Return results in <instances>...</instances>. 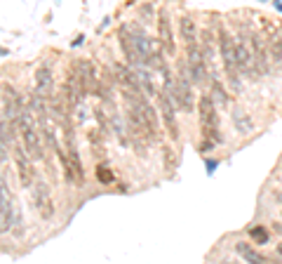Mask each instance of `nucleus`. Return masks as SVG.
Returning a JSON list of instances; mask_svg holds the SVG:
<instances>
[{
  "instance_id": "f257e3e1",
  "label": "nucleus",
  "mask_w": 282,
  "mask_h": 264,
  "mask_svg": "<svg viewBox=\"0 0 282 264\" xmlns=\"http://www.w3.org/2000/svg\"><path fill=\"white\" fill-rule=\"evenodd\" d=\"M165 92L172 97V101H174L179 109H183V111L195 109V97H193L188 71H181L176 78H172L167 71H165Z\"/></svg>"
},
{
  "instance_id": "f03ea898",
  "label": "nucleus",
  "mask_w": 282,
  "mask_h": 264,
  "mask_svg": "<svg viewBox=\"0 0 282 264\" xmlns=\"http://www.w3.org/2000/svg\"><path fill=\"white\" fill-rule=\"evenodd\" d=\"M198 116H200V127H202V135H205L207 144L205 147H212V144H221L223 137L219 132V116H216V104L209 94H202L198 104Z\"/></svg>"
},
{
  "instance_id": "7ed1b4c3",
  "label": "nucleus",
  "mask_w": 282,
  "mask_h": 264,
  "mask_svg": "<svg viewBox=\"0 0 282 264\" xmlns=\"http://www.w3.org/2000/svg\"><path fill=\"white\" fill-rule=\"evenodd\" d=\"M17 130L22 132V142H24V151H26V156L33 158V161H40V158H43V144H40V135H38V130H36L33 113H31L26 106H24L22 116H19Z\"/></svg>"
},
{
  "instance_id": "20e7f679",
  "label": "nucleus",
  "mask_w": 282,
  "mask_h": 264,
  "mask_svg": "<svg viewBox=\"0 0 282 264\" xmlns=\"http://www.w3.org/2000/svg\"><path fill=\"white\" fill-rule=\"evenodd\" d=\"M219 52H221L223 71H226V78H228L230 87L240 90V69H237V59H235V38L226 29L219 31Z\"/></svg>"
},
{
  "instance_id": "39448f33",
  "label": "nucleus",
  "mask_w": 282,
  "mask_h": 264,
  "mask_svg": "<svg viewBox=\"0 0 282 264\" xmlns=\"http://www.w3.org/2000/svg\"><path fill=\"white\" fill-rule=\"evenodd\" d=\"M0 94H3V106H5V116L3 118H5L12 127H17L19 116H22V111H24L22 97H19V92H17L12 85H8V83L0 85Z\"/></svg>"
},
{
  "instance_id": "423d86ee",
  "label": "nucleus",
  "mask_w": 282,
  "mask_h": 264,
  "mask_svg": "<svg viewBox=\"0 0 282 264\" xmlns=\"http://www.w3.org/2000/svg\"><path fill=\"white\" fill-rule=\"evenodd\" d=\"M188 52H186V66H188V78H191L193 83H205L207 78V59L202 55V50L198 45H191L186 47Z\"/></svg>"
},
{
  "instance_id": "0eeeda50",
  "label": "nucleus",
  "mask_w": 282,
  "mask_h": 264,
  "mask_svg": "<svg viewBox=\"0 0 282 264\" xmlns=\"http://www.w3.org/2000/svg\"><path fill=\"white\" fill-rule=\"evenodd\" d=\"M17 208L12 205V194H10L8 184L0 179V233H8L15 226Z\"/></svg>"
},
{
  "instance_id": "6e6552de",
  "label": "nucleus",
  "mask_w": 282,
  "mask_h": 264,
  "mask_svg": "<svg viewBox=\"0 0 282 264\" xmlns=\"http://www.w3.org/2000/svg\"><path fill=\"white\" fill-rule=\"evenodd\" d=\"M158 99H160V116H162V123H165V127H167V135L176 142V140H179V125H176V104L172 101V97H169L165 90L158 94Z\"/></svg>"
},
{
  "instance_id": "1a4fd4ad",
  "label": "nucleus",
  "mask_w": 282,
  "mask_h": 264,
  "mask_svg": "<svg viewBox=\"0 0 282 264\" xmlns=\"http://www.w3.org/2000/svg\"><path fill=\"white\" fill-rule=\"evenodd\" d=\"M158 43L160 47L167 52V55H174L176 45H174V33H172V22H169V15L165 10H160L158 15Z\"/></svg>"
},
{
  "instance_id": "9d476101",
  "label": "nucleus",
  "mask_w": 282,
  "mask_h": 264,
  "mask_svg": "<svg viewBox=\"0 0 282 264\" xmlns=\"http://www.w3.org/2000/svg\"><path fill=\"white\" fill-rule=\"evenodd\" d=\"M33 205L40 212V217H52L54 215V205H52V196H50V187L45 182H36L33 187Z\"/></svg>"
},
{
  "instance_id": "9b49d317",
  "label": "nucleus",
  "mask_w": 282,
  "mask_h": 264,
  "mask_svg": "<svg viewBox=\"0 0 282 264\" xmlns=\"http://www.w3.org/2000/svg\"><path fill=\"white\" fill-rule=\"evenodd\" d=\"M235 59H237V69H240V76H256V66H254V55L249 43H242V40L235 38Z\"/></svg>"
},
{
  "instance_id": "f8f14e48",
  "label": "nucleus",
  "mask_w": 282,
  "mask_h": 264,
  "mask_svg": "<svg viewBox=\"0 0 282 264\" xmlns=\"http://www.w3.org/2000/svg\"><path fill=\"white\" fill-rule=\"evenodd\" d=\"M61 163H64V175H66V179L76 182V184H80V182L85 179L80 158H78V154L73 151V149H71L69 154H61Z\"/></svg>"
},
{
  "instance_id": "ddd939ff",
  "label": "nucleus",
  "mask_w": 282,
  "mask_h": 264,
  "mask_svg": "<svg viewBox=\"0 0 282 264\" xmlns=\"http://www.w3.org/2000/svg\"><path fill=\"white\" fill-rule=\"evenodd\" d=\"M249 47H252V55H254V66H256V76H263L268 71V64H270V55H268L266 45L259 36H252L249 38Z\"/></svg>"
},
{
  "instance_id": "4468645a",
  "label": "nucleus",
  "mask_w": 282,
  "mask_h": 264,
  "mask_svg": "<svg viewBox=\"0 0 282 264\" xmlns=\"http://www.w3.org/2000/svg\"><path fill=\"white\" fill-rule=\"evenodd\" d=\"M50 87H52V69L47 64H43L36 71V92H33V99L45 101L50 97Z\"/></svg>"
},
{
  "instance_id": "2eb2a0df",
  "label": "nucleus",
  "mask_w": 282,
  "mask_h": 264,
  "mask_svg": "<svg viewBox=\"0 0 282 264\" xmlns=\"http://www.w3.org/2000/svg\"><path fill=\"white\" fill-rule=\"evenodd\" d=\"M15 161H17V168H19V177H22V184L24 187H31L33 184V165L29 163V156L22 147H15Z\"/></svg>"
},
{
  "instance_id": "dca6fc26",
  "label": "nucleus",
  "mask_w": 282,
  "mask_h": 264,
  "mask_svg": "<svg viewBox=\"0 0 282 264\" xmlns=\"http://www.w3.org/2000/svg\"><path fill=\"white\" fill-rule=\"evenodd\" d=\"M235 250H237V255L242 257L247 264H273L266 255H261L259 250L252 248L249 243H244V241H237L235 243Z\"/></svg>"
},
{
  "instance_id": "f3484780",
  "label": "nucleus",
  "mask_w": 282,
  "mask_h": 264,
  "mask_svg": "<svg viewBox=\"0 0 282 264\" xmlns=\"http://www.w3.org/2000/svg\"><path fill=\"white\" fill-rule=\"evenodd\" d=\"M179 33H181L186 47L198 45V26H195V22H193L191 17H181L179 19Z\"/></svg>"
},
{
  "instance_id": "a211bd4d",
  "label": "nucleus",
  "mask_w": 282,
  "mask_h": 264,
  "mask_svg": "<svg viewBox=\"0 0 282 264\" xmlns=\"http://www.w3.org/2000/svg\"><path fill=\"white\" fill-rule=\"evenodd\" d=\"M212 94H214L212 99H214V104H216V106H223V104L228 101V97H226V92H223L221 83H219L216 78H214V80H212Z\"/></svg>"
},
{
  "instance_id": "6ab92c4d",
  "label": "nucleus",
  "mask_w": 282,
  "mask_h": 264,
  "mask_svg": "<svg viewBox=\"0 0 282 264\" xmlns=\"http://www.w3.org/2000/svg\"><path fill=\"white\" fill-rule=\"evenodd\" d=\"M249 236H252V241L259 243V245L268 243V238H270V233H268L266 226H252V229H249Z\"/></svg>"
},
{
  "instance_id": "aec40b11",
  "label": "nucleus",
  "mask_w": 282,
  "mask_h": 264,
  "mask_svg": "<svg viewBox=\"0 0 282 264\" xmlns=\"http://www.w3.org/2000/svg\"><path fill=\"white\" fill-rule=\"evenodd\" d=\"M270 59L273 62H282V40L280 38L270 40Z\"/></svg>"
},
{
  "instance_id": "412c9836",
  "label": "nucleus",
  "mask_w": 282,
  "mask_h": 264,
  "mask_svg": "<svg viewBox=\"0 0 282 264\" xmlns=\"http://www.w3.org/2000/svg\"><path fill=\"white\" fill-rule=\"evenodd\" d=\"M97 179L104 182V184H111V182H113V172L108 170L106 165H99V168H97Z\"/></svg>"
},
{
  "instance_id": "4be33fe9",
  "label": "nucleus",
  "mask_w": 282,
  "mask_h": 264,
  "mask_svg": "<svg viewBox=\"0 0 282 264\" xmlns=\"http://www.w3.org/2000/svg\"><path fill=\"white\" fill-rule=\"evenodd\" d=\"M277 255L282 257V243H280V245H277Z\"/></svg>"
}]
</instances>
